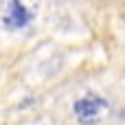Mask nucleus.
I'll return each instance as SVG.
<instances>
[{"label": "nucleus", "instance_id": "obj_1", "mask_svg": "<svg viewBox=\"0 0 125 125\" xmlns=\"http://www.w3.org/2000/svg\"><path fill=\"white\" fill-rule=\"evenodd\" d=\"M40 11V0H4L0 22L7 31H24L29 29Z\"/></svg>", "mask_w": 125, "mask_h": 125}, {"label": "nucleus", "instance_id": "obj_2", "mask_svg": "<svg viewBox=\"0 0 125 125\" xmlns=\"http://www.w3.org/2000/svg\"><path fill=\"white\" fill-rule=\"evenodd\" d=\"M110 105L103 97L94 94V92H86L83 97H79L73 105V112L77 116V121L83 125H94L99 123L105 114H108Z\"/></svg>", "mask_w": 125, "mask_h": 125}]
</instances>
